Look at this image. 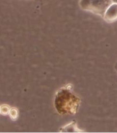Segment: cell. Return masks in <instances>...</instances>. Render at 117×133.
I'll use <instances>...</instances> for the list:
<instances>
[{"label": "cell", "mask_w": 117, "mask_h": 133, "mask_svg": "<svg viewBox=\"0 0 117 133\" xmlns=\"http://www.w3.org/2000/svg\"><path fill=\"white\" fill-rule=\"evenodd\" d=\"M81 100L72 91L70 83L60 88L56 92L54 105L58 113L61 115H73L78 112Z\"/></svg>", "instance_id": "obj_1"}, {"label": "cell", "mask_w": 117, "mask_h": 133, "mask_svg": "<svg viewBox=\"0 0 117 133\" xmlns=\"http://www.w3.org/2000/svg\"><path fill=\"white\" fill-rule=\"evenodd\" d=\"M114 68H115V70H116V72H117V62L115 64V66H114Z\"/></svg>", "instance_id": "obj_7"}, {"label": "cell", "mask_w": 117, "mask_h": 133, "mask_svg": "<svg viewBox=\"0 0 117 133\" xmlns=\"http://www.w3.org/2000/svg\"><path fill=\"white\" fill-rule=\"evenodd\" d=\"M0 115H1V113H0Z\"/></svg>", "instance_id": "obj_9"}, {"label": "cell", "mask_w": 117, "mask_h": 133, "mask_svg": "<svg viewBox=\"0 0 117 133\" xmlns=\"http://www.w3.org/2000/svg\"><path fill=\"white\" fill-rule=\"evenodd\" d=\"M10 107L7 104H3L0 105V113L2 115H8Z\"/></svg>", "instance_id": "obj_6"}, {"label": "cell", "mask_w": 117, "mask_h": 133, "mask_svg": "<svg viewBox=\"0 0 117 133\" xmlns=\"http://www.w3.org/2000/svg\"><path fill=\"white\" fill-rule=\"evenodd\" d=\"M113 4L112 0H80L79 6L84 10L103 17L105 11Z\"/></svg>", "instance_id": "obj_2"}, {"label": "cell", "mask_w": 117, "mask_h": 133, "mask_svg": "<svg viewBox=\"0 0 117 133\" xmlns=\"http://www.w3.org/2000/svg\"><path fill=\"white\" fill-rule=\"evenodd\" d=\"M8 115H9L10 118L12 120L15 121V120H17L18 119V117H19V110H18L17 108L10 107Z\"/></svg>", "instance_id": "obj_5"}, {"label": "cell", "mask_w": 117, "mask_h": 133, "mask_svg": "<svg viewBox=\"0 0 117 133\" xmlns=\"http://www.w3.org/2000/svg\"><path fill=\"white\" fill-rule=\"evenodd\" d=\"M103 19L108 23H113L117 20V3H113L105 11Z\"/></svg>", "instance_id": "obj_3"}, {"label": "cell", "mask_w": 117, "mask_h": 133, "mask_svg": "<svg viewBox=\"0 0 117 133\" xmlns=\"http://www.w3.org/2000/svg\"><path fill=\"white\" fill-rule=\"evenodd\" d=\"M113 3H117V0H112Z\"/></svg>", "instance_id": "obj_8"}, {"label": "cell", "mask_w": 117, "mask_h": 133, "mask_svg": "<svg viewBox=\"0 0 117 133\" xmlns=\"http://www.w3.org/2000/svg\"><path fill=\"white\" fill-rule=\"evenodd\" d=\"M60 131L64 132H82V130L78 128L77 123L75 121H72L71 123L66 125V126H64L60 129Z\"/></svg>", "instance_id": "obj_4"}]
</instances>
